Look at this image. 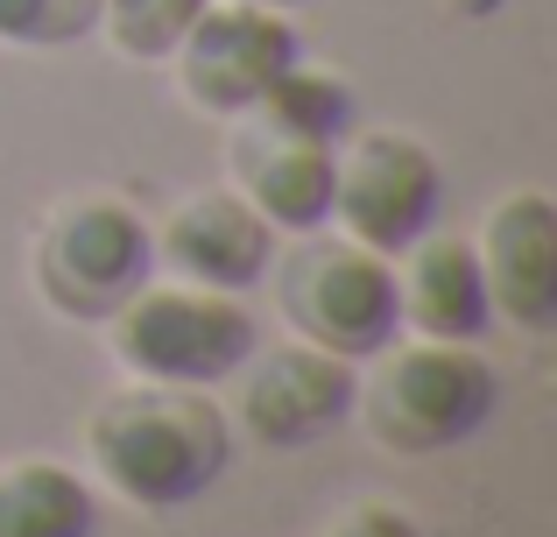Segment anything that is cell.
Masks as SVG:
<instances>
[{
  "mask_svg": "<svg viewBox=\"0 0 557 537\" xmlns=\"http://www.w3.org/2000/svg\"><path fill=\"white\" fill-rule=\"evenodd\" d=\"M85 460L127 510H184L233 467V417L212 389L184 382H127L92 403Z\"/></svg>",
  "mask_w": 557,
  "mask_h": 537,
  "instance_id": "obj_1",
  "label": "cell"
},
{
  "mask_svg": "<svg viewBox=\"0 0 557 537\" xmlns=\"http://www.w3.org/2000/svg\"><path fill=\"white\" fill-rule=\"evenodd\" d=\"M502 411V375L473 340H388L360 382L354 417L381 453L431 460L487 431Z\"/></svg>",
  "mask_w": 557,
  "mask_h": 537,
  "instance_id": "obj_2",
  "label": "cell"
},
{
  "mask_svg": "<svg viewBox=\"0 0 557 537\" xmlns=\"http://www.w3.org/2000/svg\"><path fill=\"white\" fill-rule=\"evenodd\" d=\"M107 340L127 375L141 382H184V389H219L247 368L261 346V318L233 290H198V283H141L121 312L107 318Z\"/></svg>",
  "mask_w": 557,
  "mask_h": 537,
  "instance_id": "obj_3",
  "label": "cell"
},
{
  "mask_svg": "<svg viewBox=\"0 0 557 537\" xmlns=\"http://www.w3.org/2000/svg\"><path fill=\"white\" fill-rule=\"evenodd\" d=\"M275 297L297 340L325 346L339 361H374L403 340V297H395V255H374L346 234H297V248L275 269Z\"/></svg>",
  "mask_w": 557,
  "mask_h": 537,
  "instance_id": "obj_4",
  "label": "cell"
},
{
  "mask_svg": "<svg viewBox=\"0 0 557 537\" xmlns=\"http://www.w3.org/2000/svg\"><path fill=\"white\" fill-rule=\"evenodd\" d=\"M156 269V234L127 198L113 192H85L42 220L28 276H36L42 304L85 326H107Z\"/></svg>",
  "mask_w": 557,
  "mask_h": 537,
  "instance_id": "obj_5",
  "label": "cell"
},
{
  "mask_svg": "<svg viewBox=\"0 0 557 537\" xmlns=\"http://www.w3.org/2000/svg\"><path fill=\"white\" fill-rule=\"evenodd\" d=\"M437 206H445V163L403 127L346 142L332 163V220L374 255H403L417 234H431Z\"/></svg>",
  "mask_w": 557,
  "mask_h": 537,
  "instance_id": "obj_6",
  "label": "cell"
},
{
  "mask_svg": "<svg viewBox=\"0 0 557 537\" xmlns=\"http://www.w3.org/2000/svg\"><path fill=\"white\" fill-rule=\"evenodd\" d=\"M304 42L289 28L283 8H255V0H205V14L184 28V42L170 50L177 85L198 113L212 121H247L255 99L275 85V71L297 64Z\"/></svg>",
  "mask_w": 557,
  "mask_h": 537,
  "instance_id": "obj_7",
  "label": "cell"
},
{
  "mask_svg": "<svg viewBox=\"0 0 557 537\" xmlns=\"http://www.w3.org/2000/svg\"><path fill=\"white\" fill-rule=\"evenodd\" d=\"M360 396V368L311 340H283L269 354H247L240 368V403H233V425L255 446H275V453H304V446L332 439V431L354 417Z\"/></svg>",
  "mask_w": 557,
  "mask_h": 537,
  "instance_id": "obj_8",
  "label": "cell"
},
{
  "mask_svg": "<svg viewBox=\"0 0 557 537\" xmlns=\"http://www.w3.org/2000/svg\"><path fill=\"white\" fill-rule=\"evenodd\" d=\"M156 255H163V269L177 276V283L247 297V290L275 269V227L261 220L240 192H198L163 220Z\"/></svg>",
  "mask_w": 557,
  "mask_h": 537,
  "instance_id": "obj_9",
  "label": "cell"
},
{
  "mask_svg": "<svg viewBox=\"0 0 557 537\" xmlns=\"http://www.w3.org/2000/svg\"><path fill=\"white\" fill-rule=\"evenodd\" d=\"M480 276H487L494 318L516 332L557 326V206L544 192H508L480 227Z\"/></svg>",
  "mask_w": 557,
  "mask_h": 537,
  "instance_id": "obj_10",
  "label": "cell"
},
{
  "mask_svg": "<svg viewBox=\"0 0 557 537\" xmlns=\"http://www.w3.org/2000/svg\"><path fill=\"white\" fill-rule=\"evenodd\" d=\"M332 142H304V135H275V127H247L233 142V192L275 227V234H318L332 227Z\"/></svg>",
  "mask_w": 557,
  "mask_h": 537,
  "instance_id": "obj_11",
  "label": "cell"
},
{
  "mask_svg": "<svg viewBox=\"0 0 557 537\" xmlns=\"http://www.w3.org/2000/svg\"><path fill=\"white\" fill-rule=\"evenodd\" d=\"M403 326L417 340H480L494 326V297L480 276V248L459 234H417L395 269Z\"/></svg>",
  "mask_w": 557,
  "mask_h": 537,
  "instance_id": "obj_12",
  "label": "cell"
},
{
  "mask_svg": "<svg viewBox=\"0 0 557 537\" xmlns=\"http://www.w3.org/2000/svg\"><path fill=\"white\" fill-rule=\"evenodd\" d=\"M99 496L64 460H8L0 467V537H92Z\"/></svg>",
  "mask_w": 557,
  "mask_h": 537,
  "instance_id": "obj_13",
  "label": "cell"
},
{
  "mask_svg": "<svg viewBox=\"0 0 557 537\" xmlns=\"http://www.w3.org/2000/svg\"><path fill=\"white\" fill-rule=\"evenodd\" d=\"M247 121L275 127V135H304V142H339L346 127H354V85L339 78V71H318V64H283L275 71V85L255 99V113Z\"/></svg>",
  "mask_w": 557,
  "mask_h": 537,
  "instance_id": "obj_14",
  "label": "cell"
},
{
  "mask_svg": "<svg viewBox=\"0 0 557 537\" xmlns=\"http://www.w3.org/2000/svg\"><path fill=\"white\" fill-rule=\"evenodd\" d=\"M205 14V0H99V28L127 64H170L184 28Z\"/></svg>",
  "mask_w": 557,
  "mask_h": 537,
  "instance_id": "obj_15",
  "label": "cell"
},
{
  "mask_svg": "<svg viewBox=\"0 0 557 537\" xmlns=\"http://www.w3.org/2000/svg\"><path fill=\"white\" fill-rule=\"evenodd\" d=\"M99 28V0H0L8 50H71Z\"/></svg>",
  "mask_w": 557,
  "mask_h": 537,
  "instance_id": "obj_16",
  "label": "cell"
},
{
  "mask_svg": "<svg viewBox=\"0 0 557 537\" xmlns=\"http://www.w3.org/2000/svg\"><path fill=\"white\" fill-rule=\"evenodd\" d=\"M325 537H423V524L403 510V502H388V496H368V502H354V510L339 516Z\"/></svg>",
  "mask_w": 557,
  "mask_h": 537,
  "instance_id": "obj_17",
  "label": "cell"
},
{
  "mask_svg": "<svg viewBox=\"0 0 557 537\" xmlns=\"http://www.w3.org/2000/svg\"><path fill=\"white\" fill-rule=\"evenodd\" d=\"M255 8H283L289 14V8H304V0H255Z\"/></svg>",
  "mask_w": 557,
  "mask_h": 537,
  "instance_id": "obj_18",
  "label": "cell"
}]
</instances>
